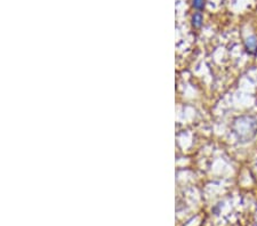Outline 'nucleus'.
<instances>
[{
    "instance_id": "obj_2",
    "label": "nucleus",
    "mask_w": 257,
    "mask_h": 226,
    "mask_svg": "<svg viewBox=\"0 0 257 226\" xmlns=\"http://www.w3.org/2000/svg\"><path fill=\"white\" fill-rule=\"evenodd\" d=\"M246 46L248 48V52H250V53H252V54H254V53L256 52V49H257V40H256L255 37H251V38L247 40Z\"/></svg>"
},
{
    "instance_id": "obj_1",
    "label": "nucleus",
    "mask_w": 257,
    "mask_h": 226,
    "mask_svg": "<svg viewBox=\"0 0 257 226\" xmlns=\"http://www.w3.org/2000/svg\"><path fill=\"white\" fill-rule=\"evenodd\" d=\"M234 133L243 142L249 141L257 133V122L251 117H242L234 123Z\"/></svg>"
},
{
    "instance_id": "obj_3",
    "label": "nucleus",
    "mask_w": 257,
    "mask_h": 226,
    "mask_svg": "<svg viewBox=\"0 0 257 226\" xmlns=\"http://www.w3.org/2000/svg\"><path fill=\"white\" fill-rule=\"evenodd\" d=\"M201 22H202V16L200 13H197L194 14L193 16V26L196 28H199L201 26Z\"/></svg>"
},
{
    "instance_id": "obj_4",
    "label": "nucleus",
    "mask_w": 257,
    "mask_h": 226,
    "mask_svg": "<svg viewBox=\"0 0 257 226\" xmlns=\"http://www.w3.org/2000/svg\"><path fill=\"white\" fill-rule=\"evenodd\" d=\"M205 5V0H193V7L197 10H202Z\"/></svg>"
}]
</instances>
